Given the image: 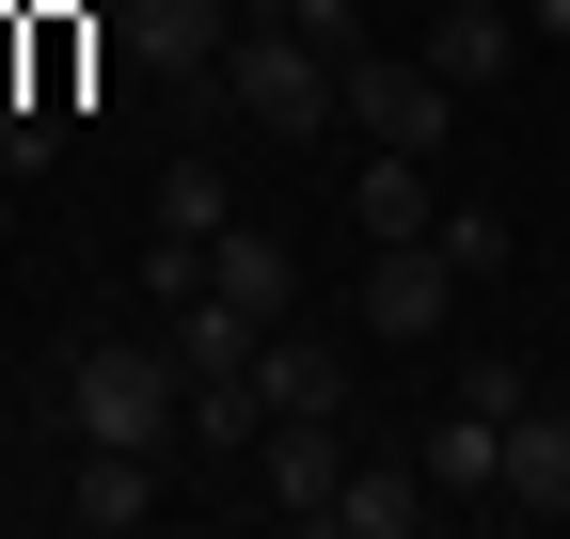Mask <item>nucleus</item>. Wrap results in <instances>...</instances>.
<instances>
[{"label":"nucleus","instance_id":"obj_16","mask_svg":"<svg viewBox=\"0 0 570 539\" xmlns=\"http://www.w3.org/2000/svg\"><path fill=\"white\" fill-rule=\"evenodd\" d=\"M254 429H269V381H254V365L190 381V444H206V460H254Z\"/></svg>","mask_w":570,"mask_h":539},{"label":"nucleus","instance_id":"obj_7","mask_svg":"<svg viewBox=\"0 0 570 539\" xmlns=\"http://www.w3.org/2000/svg\"><path fill=\"white\" fill-rule=\"evenodd\" d=\"M206 286H223L254 333H285V317H302V254H285V238H254V223H223V238H206Z\"/></svg>","mask_w":570,"mask_h":539},{"label":"nucleus","instance_id":"obj_13","mask_svg":"<svg viewBox=\"0 0 570 539\" xmlns=\"http://www.w3.org/2000/svg\"><path fill=\"white\" fill-rule=\"evenodd\" d=\"M348 238H428V159L365 144V175H348Z\"/></svg>","mask_w":570,"mask_h":539},{"label":"nucleus","instance_id":"obj_12","mask_svg":"<svg viewBox=\"0 0 570 539\" xmlns=\"http://www.w3.org/2000/svg\"><path fill=\"white\" fill-rule=\"evenodd\" d=\"M428 508H444V492H428V460H348V492H333L348 539H412Z\"/></svg>","mask_w":570,"mask_h":539},{"label":"nucleus","instance_id":"obj_11","mask_svg":"<svg viewBox=\"0 0 570 539\" xmlns=\"http://www.w3.org/2000/svg\"><path fill=\"white\" fill-rule=\"evenodd\" d=\"M428 492H475V508H508V413H475V396H460V413L428 429Z\"/></svg>","mask_w":570,"mask_h":539},{"label":"nucleus","instance_id":"obj_5","mask_svg":"<svg viewBox=\"0 0 570 539\" xmlns=\"http://www.w3.org/2000/svg\"><path fill=\"white\" fill-rule=\"evenodd\" d=\"M254 477H269V508H285V523H333V492H348L333 413H269V429H254Z\"/></svg>","mask_w":570,"mask_h":539},{"label":"nucleus","instance_id":"obj_1","mask_svg":"<svg viewBox=\"0 0 570 539\" xmlns=\"http://www.w3.org/2000/svg\"><path fill=\"white\" fill-rule=\"evenodd\" d=\"M63 413H80V444H175V429H190V365L96 333V350L63 365Z\"/></svg>","mask_w":570,"mask_h":539},{"label":"nucleus","instance_id":"obj_8","mask_svg":"<svg viewBox=\"0 0 570 539\" xmlns=\"http://www.w3.org/2000/svg\"><path fill=\"white\" fill-rule=\"evenodd\" d=\"M508 508L523 523H570V413H554V396L508 413Z\"/></svg>","mask_w":570,"mask_h":539},{"label":"nucleus","instance_id":"obj_20","mask_svg":"<svg viewBox=\"0 0 570 539\" xmlns=\"http://www.w3.org/2000/svg\"><path fill=\"white\" fill-rule=\"evenodd\" d=\"M523 32H554V48H570V0H523Z\"/></svg>","mask_w":570,"mask_h":539},{"label":"nucleus","instance_id":"obj_2","mask_svg":"<svg viewBox=\"0 0 570 539\" xmlns=\"http://www.w3.org/2000/svg\"><path fill=\"white\" fill-rule=\"evenodd\" d=\"M223 111L269 127V144H317V127H333V48H317V32H285V17L223 32Z\"/></svg>","mask_w":570,"mask_h":539},{"label":"nucleus","instance_id":"obj_3","mask_svg":"<svg viewBox=\"0 0 570 539\" xmlns=\"http://www.w3.org/2000/svg\"><path fill=\"white\" fill-rule=\"evenodd\" d=\"M333 111L348 127H365V144H396V159H428V144H444V127H460V80H444V63H381V48H348L333 63Z\"/></svg>","mask_w":570,"mask_h":539},{"label":"nucleus","instance_id":"obj_18","mask_svg":"<svg viewBox=\"0 0 570 539\" xmlns=\"http://www.w3.org/2000/svg\"><path fill=\"white\" fill-rule=\"evenodd\" d=\"M428 238L460 254V286H491V270H508V223H491V207H460V223H428Z\"/></svg>","mask_w":570,"mask_h":539},{"label":"nucleus","instance_id":"obj_15","mask_svg":"<svg viewBox=\"0 0 570 539\" xmlns=\"http://www.w3.org/2000/svg\"><path fill=\"white\" fill-rule=\"evenodd\" d=\"M254 350H269V333H254L223 286H190V302H175V365H190V381H223V365H254Z\"/></svg>","mask_w":570,"mask_h":539},{"label":"nucleus","instance_id":"obj_19","mask_svg":"<svg viewBox=\"0 0 570 539\" xmlns=\"http://www.w3.org/2000/svg\"><path fill=\"white\" fill-rule=\"evenodd\" d=\"M269 17H285V32H317L333 63H348V48H365V32H348V0H269Z\"/></svg>","mask_w":570,"mask_h":539},{"label":"nucleus","instance_id":"obj_17","mask_svg":"<svg viewBox=\"0 0 570 539\" xmlns=\"http://www.w3.org/2000/svg\"><path fill=\"white\" fill-rule=\"evenodd\" d=\"M223 223H238V207H223V159H159V238H175V254H206Z\"/></svg>","mask_w":570,"mask_h":539},{"label":"nucleus","instance_id":"obj_4","mask_svg":"<svg viewBox=\"0 0 570 539\" xmlns=\"http://www.w3.org/2000/svg\"><path fill=\"white\" fill-rule=\"evenodd\" d=\"M348 317H365L381 350H428V333L460 317V254H444V238H365V286H348Z\"/></svg>","mask_w":570,"mask_h":539},{"label":"nucleus","instance_id":"obj_6","mask_svg":"<svg viewBox=\"0 0 570 539\" xmlns=\"http://www.w3.org/2000/svg\"><path fill=\"white\" fill-rule=\"evenodd\" d=\"M111 48L142 80H206L223 63V0H111Z\"/></svg>","mask_w":570,"mask_h":539},{"label":"nucleus","instance_id":"obj_10","mask_svg":"<svg viewBox=\"0 0 570 539\" xmlns=\"http://www.w3.org/2000/svg\"><path fill=\"white\" fill-rule=\"evenodd\" d=\"M63 508H80V539H96V523H111V539L159 523V444H80V492H63Z\"/></svg>","mask_w":570,"mask_h":539},{"label":"nucleus","instance_id":"obj_9","mask_svg":"<svg viewBox=\"0 0 570 539\" xmlns=\"http://www.w3.org/2000/svg\"><path fill=\"white\" fill-rule=\"evenodd\" d=\"M428 63H444L460 96H491L523 63V17H508V0H444V17H428Z\"/></svg>","mask_w":570,"mask_h":539},{"label":"nucleus","instance_id":"obj_14","mask_svg":"<svg viewBox=\"0 0 570 539\" xmlns=\"http://www.w3.org/2000/svg\"><path fill=\"white\" fill-rule=\"evenodd\" d=\"M254 381H269V413H348V350H317V333H269Z\"/></svg>","mask_w":570,"mask_h":539}]
</instances>
